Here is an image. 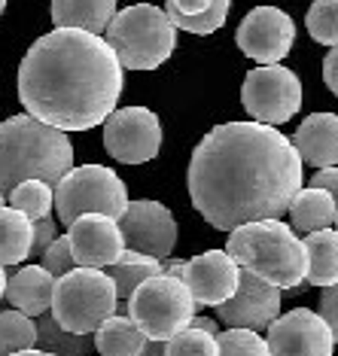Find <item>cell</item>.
Segmentation results:
<instances>
[{"label": "cell", "instance_id": "obj_30", "mask_svg": "<svg viewBox=\"0 0 338 356\" xmlns=\"http://www.w3.org/2000/svg\"><path fill=\"white\" fill-rule=\"evenodd\" d=\"M308 34L323 46H338V0H314L305 15Z\"/></svg>", "mask_w": 338, "mask_h": 356}, {"label": "cell", "instance_id": "obj_35", "mask_svg": "<svg viewBox=\"0 0 338 356\" xmlns=\"http://www.w3.org/2000/svg\"><path fill=\"white\" fill-rule=\"evenodd\" d=\"M323 83L326 88L338 98V46L329 49V55L323 58Z\"/></svg>", "mask_w": 338, "mask_h": 356}, {"label": "cell", "instance_id": "obj_42", "mask_svg": "<svg viewBox=\"0 0 338 356\" xmlns=\"http://www.w3.org/2000/svg\"><path fill=\"white\" fill-rule=\"evenodd\" d=\"M3 10H6V0H0V15H3Z\"/></svg>", "mask_w": 338, "mask_h": 356}, {"label": "cell", "instance_id": "obj_16", "mask_svg": "<svg viewBox=\"0 0 338 356\" xmlns=\"http://www.w3.org/2000/svg\"><path fill=\"white\" fill-rule=\"evenodd\" d=\"M67 238L77 265H88V268H110L125 253V234L119 229V220L107 213L77 216L67 225Z\"/></svg>", "mask_w": 338, "mask_h": 356}, {"label": "cell", "instance_id": "obj_25", "mask_svg": "<svg viewBox=\"0 0 338 356\" xmlns=\"http://www.w3.org/2000/svg\"><path fill=\"white\" fill-rule=\"evenodd\" d=\"M37 347L49 350L55 356H92L95 350V332L92 335H79V332L64 329L55 320L52 311L37 317Z\"/></svg>", "mask_w": 338, "mask_h": 356}, {"label": "cell", "instance_id": "obj_15", "mask_svg": "<svg viewBox=\"0 0 338 356\" xmlns=\"http://www.w3.org/2000/svg\"><path fill=\"white\" fill-rule=\"evenodd\" d=\"M119 229L125 234V247L138 253L168 259L177 247V220L159 201H128L125 213L119 216Z\"/></svg>", "mask_w": 338, "mask_h": 356}, {"label": "cell", "instance_id": "obj_39", "mask_svg": "<svg viewBox=\"0 0 338 356\" xmlns=\"http://www.w3.org/2000/svg\"><path fill=\"white\" fill-rule=\"evenodd\" d=\"M10 356H55V353L43 350V347H31V350H19V353H10Z\"/></svg>", "mask_w": 338, "mask_h": 356}, {"label": "cell", "instance_id": "obj_11", "mask_svg": "<svg viewBox=\"0 0 338 356\" xmlns=\"http://www.w3.org/2000/svg\"><path fill=\"white\" fill-rule=\"evenodd\" d=\"M104 149L122 165L152 161L162 149V122L147 107L113 110L104 122Z\"/></svg>", "mask_w": 338, "mask_h": 356}, {"label": "cell", "instance_id": "obj_10", "mask_svg": "<svg viewBox=\"0 0 338 356\" xmlns=\"http://www.w3.org/2000/svg\"><path fill=\"white\" fill-rule=\"evenodd\" d=\"M162 268L186 283L195 305L201 307H216L229 302L241 283V265L232 259L229 250H204V253L183 259V262L168 256L162 259Z\"/></svg>", "mask_w": 338, "mask_h": 356}, {"label": "cell", "instance_id": "obj_43", "mask_svg": "<svg viewBox=\"0 0 338 356\" xmlns=\"http://www.w3.org/2000/svg\"><path fill=\"white\" fill-rule=\"evenodd\" d=\"M335 225H338V220H335Z\"/></svg>", "mask_w": 338, "mask_h": 356}, {"label": "cell", "instance_id": "obj_7", "mask_svg": "<svg viewBox=\"0 0 338 356\" xmlns=\"http://www.w3.org/2000/svg\"><path fill=\"white\" fill-rule=\"evenodd\" d=\"M195 298L177 274L162 271L143 280L128 298V317L143 329L150 341H168L195 317Z\"/></svg>", "mask_w": 338, "mask_h": 356}, {"label": "cell", "instance_id": "obj_6", "mask_svg": "<svg viewBox=\"0 0 338 356\" xmlns=\"http://www.w3.org/2000/svg\"><path fill=\"white\" fill-rule=\"evenodd\" d=\"M119 311V289L107 268L77 265L55 280L52 314L64 329L92 335L107 317Z\"/></svg>", "mask_w": 338, "mask_h": 356}, {"label": "cell", "instance_id": "obj_22", "mask_svg": "<svg viewBox=\"0 0 338 356\" xmlns=\"http://www.w3.org/2000/svg\"><path fill=\"white\" fill-rule=\"evenodd\" d=\"M150 338L128 314H113L95 329V350L98 356H140Z\"/></svg>", "mask_w": 338, "mask_h": 356}, {"label": "cell", "instance_id": "obj_37", "mask_svg": "<svg viewBox=\"0 0 338 356\" xmlns=\"http://www.w3.org/2000/svg\"><path fill=\"white\" fill-rule=\"evenodd\" d=\"M189 326H195V329H204V332H211V335H220V326H216V320L214 317H198V314H195V317H192V323H189Z\"/></svg>", "mask_w": 338, "mask_h": 356}, {"label": "cell", "instance_id": "obj_36", "mask_svg": "<svg viewBox=\"0 0 338 356\" xmlns=\"http://www.w3.org/2000/svg\"><path fill=\"white\" fill-rule=\"evenodd\" d=\"M311 186H320V189L332 192L335 201H338V165H332V168H317V174H314Z\"/></svg>", "mask_w": 338, "mask_h": 356}, {"label": "cell", "instance_id": "obj_12", "mask_svg": "<svg viewBox=\"0 0 338 356\" xmlns=\"http://www.w3.org/2000/svg\"><path fill=\"white\" fill-rule=\"evenodd\" d=\"M235 43L247 58L259 64H280L296 43V25L277 6H256L238 25Z\"/></svg>", "mask_w": 338, "mask_h": 356}, {"label": "cell", "instance_id": "obj_31", "mask_svg": "<svg viewBox=\"0 0 338 356\" xmlns=\"http://www.w3.org/2000/svg\"><path fill=\"white\" fill-rule=\"evenodd\" d=\"M220 356H271L268 341L253 329H223L216 335Z\"/></svg>", "mask_w": 338, "mask_h": 356}, {"label": "cell", "instance_id": "obj_28", "mask_svg": "<svg viewBox=\"0 0 338 356\" xmlns=\"http://www.w3.org/2000/svg\"><path fill=\"white\" fill-rule=\"evenodd\" d=\"M31 347H37V320L15 307L0 311V356L31 350Z\"/></svg>", "mask_w": 338, "mask_h": 356}, {"label": "cell", "instance_id": "obj_2", "mask_svg": "<svg viewBox=\"0 0 338 356\" xmlns=\"http://www.w3.org/2000/svg\"><path fill=\"white\" fill-rule=\"evenodd\" d=\"M122 70L107 37L55 28L34 40L19 64V101L31 116L61 131H88L119 107Z\"/></svg>", "mask_w": 338, "mask_h": 356}, {"label": "cell", "instance_id": "obj_8", "mask_svg": "<svg viewBox=\"0 0 338 356\" xmlns=\"http://www.w3.org/2000/svg\"><path fill=\"white\" fill-rule=\"evenodd\" d=\"M128 207V189L116 171L104 165H79L55 183V210L64 225L83 213L122 216Z\"/></svg>", "mask_w": 338, "mask_h": 356}, {"label": "cell", "instance_id": "obj_23", "mask_svg": "<svg viewBox=\"0 0 338 356\" xmlns=\"http://www.w3.org/2000/svg\"><path fill=\"white\" fill-rule=\"evenodd\" d=\"M305 253H308V283L320 289L338 283V229L308 232Z\"/></svg>", "mask_w": 338, "mask_h": 356}, {"label": "cell", "instance_id": "obj_4", "mask_svg": "<svg viewBox=\"0 0 338 356\" xmlns=\"http://www.w3.org/2000/svg\"><path fill=\"white\" fill-rule=\"evenodd\" d=\"M225 250L241 268L259 274L280 289H299L308 280L305 241L280 220H253L229 232Z\"/></svg>", "mask_w": 338, "mask_h": 356}, {"label": "cell", "instance_id": "obj_1", "mask_svg": "<svg viewBox=\"0 0 338 356\" xmlns=\"http://www.w3.org/2000/svg\"><path fill=\"white\" fill-rule=\"evenodd\" d=\"M302 156L265 122H223L192 152L186 183L192 207L216 232L253 220H280L302 189Z\"/></svg>", "mask_w": 338, "mask_h": 356}, {"label": "cell", "instance_id": "obj_29", "mask_svg": "<svg viewBox=\"0 0 338 356\" xmlns=\"http://www.w3.org/2000/svg\"><path fill=\"white\" fill-rule=\"evenodd\" d=\"M165 356H220V344L211 332L186 326L165 341Z\"/></svg>", "mask_w": 338, "mask_h": 356}, {"label": "cell", "instance_id": "obj_32", "mask_svg": "<svg viewBox=\"0 0 338 356\" xmlns=\"http://www.w3.org/2000/svg\"><path fill=\"white\" fill-rule=\"evenodd\" d=\"M40 259H43V268L52 271L55 277H61V274H67L70 268H77V259H74V250H70L67 234H58V238L43 250V256Z\"/></svg>", "mask_w": 338, "mask_h": 356}, {"label": "cell", "instance_id": "obj_34", "mask_svg": "<svg viewBox=\"0 0 338 356\" xmlns=\"http://www.w3.org/2000/svg\"><path fill=\"white\" fill-rule=\"evenodd\" d=\"M320 317L329 323V329H332L335 341H338V283L323 289V296H320Z\"/></svg>", "mask_w": 338, "mask_h": 356}, {"label": "cell", "instance_id": "obj_5", "mask_svg": "<svg viewBox=\"0 0 338 356\" xmlns=\"http://www.w3.org/2000/svg\"><path fill=\"white\" fill-rule=\"evenodd\" d=\"M125 70H156L177 49V25L165 10L152 3H134L113 15L104 31Z\"/></svg>", "mask_w": 338, "mask_h": 356}, {"label": "cell", "instance_id": "obj_19", "mask_svg": "<svg viewBox=\"0 0 338 356\" xmlns=\"http://www.w3.org/2000/svg\"><path fill=\"white\" fill-rule=\"evenodd\" d=\"M229 6L232 0H165V13L177 31H189L198 37L216 34L229 19Z\"/></svg>", "mask_w": 338, "mask_h": 356}, {"label": "cell", "instance_id": "obj_21", "mask_svg": "<svg viewBox=\"0 0 338 356\" xmlns=\"http://www.w3.org/2000/svg\"><path fill=\"white\" fill-rule=\"evenodd\" d=\"M116 15V0H52L55 28H83L104 34Z\"/></svg>", "mask_w": 338, "mask_h": 356}, {"label": "cell", "instance_id": "obj_18", "mask_svg": "<svg viewBox=\"0 0 338 356\" xmlns=\"http://www.w3.org/2000/svg\"><path fill=\"white\" fill-rule=\"evenodd\" d=\"M55 274L46 271L43 265H25L15 274H10V283H6V302H10L15 311L28 314V317H40V314L52 311V296H55Z\"/></svg>", "mask_w": 338, "mask_h": 356}, {"label": "cell", "instance_id": "obj_3", "mask_svg": "<svg viewBox=\"0 0 338 356\" xmlns=\"http://www.w3.org/2000/svg\"><path fill=\"white\" fill-rule=\"evenodd\" d=\"M74 168V143L67 131L43 119L19 113L0 122V192H10L22 180L58 183Z\"/></svg>", "mask_w": 338, "mask_h": 356}, {"label": "cell", "instance_id": "obj_33", "mask_svg": "<svg viewBox=\"0 0 338 356\" xmlns=\"http://www.w3.org/2000/svg\"><path fill=\"white\" fill-rule=\"evenodd\" d=\"M58 238V222L52 216H43V220L34 222V247H31V256H43V250Z\"/></svg>", "mask_w": 338, "mask_h": 356}, {"label": "cell", "instance_id": "obj_38", "mask_svg": "<svg viewBox=\"0 0 338 356\" xmlns=\"http://www.w3.org/2000/svg\"><path fill=\"white\" fill-rule=\"evenodd\" d=\"M140 356H165V341H147Z\"/></svg>", "mask_w": 338, "mask_h": 356}, {"label": "cell", "instance_id": "obj_24", "mask_svg": "<svg viewBox=\"0 0 338 356\" xmlns=\"http://www.w3.org/2000/svg\"><path fill=\"white\" fill-rule=\"evenodd\" d=\"M34 247V220H28L13 204L0 207V262L22 265Z\"/></svg>", "mask_w": 338, "mask_h": 356}, {"label": "cell", "instance_id": "obj_9", "mask_svg": "<svg viewBox=\"0 0 338 356\" xmlns=\"http://www.w3.org/2000/svg\"><path fill=\"white\" fill-rule=\"evenodd\" d=\"M241 101L256 122L284 125L302 107V83L284 64H259L244 76Z\"/></svg>", "mask_w": 338, "mask_h": 356}, {"label": "cell", "instance_id": "obj_41", "mask_svg": "<svg viewBox=\"0 0 338 356\" xmlns=\"http://www.w3.org/2000/svg\"><path fill=\"white\" fill-rule=\"evenodd\" d=\"M6 204V192H0V207H3Z\"/></svg>", "mask_w": 338, "mask_h": 356}, {"label": "cell", "instance_id": "obj_13", "mask_svg": "<svg viewBox=\"0 0 338 356\" xmlns=\"http://www.w3.org/2000/svg\"><path fill=\"white\" fill-rule=\"evenodd\" d=\"M265 341L271 356H332L335 350V335L329 323L311 307H293L289 314H280L268 326Z\"/></svg>", "mask_w": 338, "mask_h": 356}, {"label": "cell", "instance_id": "obj_40", "mask_svg": "<svg viewBox=\"0 0 338 356\" xmlns=\"http://www.w3.org/2000/svg\"><path fill=\"white\" fill-rule=\"evenodd\" d=\"M6 283H10V274H6V265L0 262V298L6 296Z\"/></svg>", "mask_w": 338, "mask_h": 356}, {"label": "cell", "instance_id": "obj_26", "mask_svg": "<svg viewBox=\"0 0 338 356\" xmlns=\"http://www.w3.org/2000/svg\"><path fill=\"white\" fill-rule=\"evenodd\" d=\"M162 259H156V256H147V253H138V250H128L125 247V253L119 256V262H113L107 274L113 277V283H116V289H119V298H131V293L140 286L143 280H150V277H156V274H162Z\"/></svg>", "mask_w": 338, "mask_h": 356}, {"label": "cell", "instance_id": "obj_27", "mask_svg": "<svg viewBox=\"0 0 338 356\" xmlns=\"http://www.w3.org/2000/svg\"><path fill=\"white\" fill-rule=\"evenodd\" d=\"M6 204H13L15 210L28 216V220H43L52 213L55 207V186L46 180H22L15 189L6 195Z\"/></svg>", "mask_w": 338, "mask_h": 356}, {"label": "cell", "instance_id": "obj_17", "mask_svg": "<svg viewBox=\"0 0 338 356\" xmlns=\"http://www.w3.org/2000/svg\"><path fill=\"white\" fill-rule=\"evenodd\" d=\"M293 143L305 165H311V168L338 165V116L335 113H311L296 128Z\"/></svg>", "mask_w": 338, "mask_h": 356}, {"label": "cell", "instance_id": "obj_14", "mask_svg": "<svg viewBox=\"0 0 338 356\" xmlns=\"http://www.w3.org/2000/svg\"><path fill=\"white\" fill-rule=\"evenodd\" d=\"M216 317L223 326L268 332V326L280 317V286L262 280L259 274L241 268V283L229 302L216 305Z\"/></svg>", "mask_w": 338, "mask_h": 356}, {"label": "cell", "instance_id": "obj_20", "mask_svg": "<svg viewBox=\"0 0 338 356\" xmlns=\"http://www.w3.org/2000/svg\"><path fill=\"white\" fill-rule=\"evenodd\" d=\"M289 220H293V229L299 232H320V229H332L338 220V201L332 192L320 189V186H308V189H299L289 204Z\"/></svg>", "mask_w": 338, "mask_h": 356}]
</instances>
